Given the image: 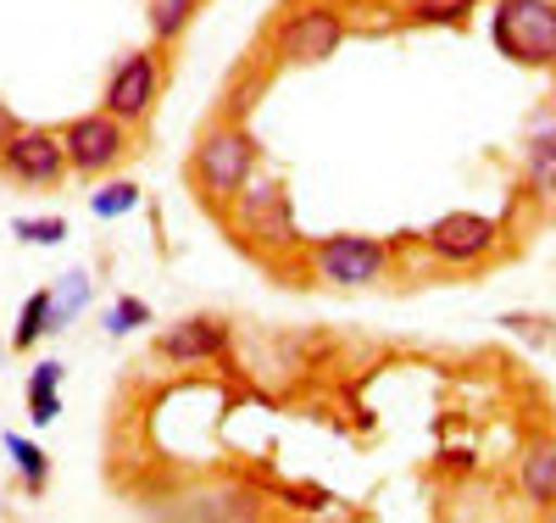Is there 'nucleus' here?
<instances>
[{"label": "nucleus", "instance_id": "4468645a", "mask_svg": "<svg viewBox=\"0 0 556 523\" xmlns=\"http://www.w3.org/2000/svg\"><path fill=\"white\" fill-rule=\"evenodd\" d=\"M206 0H146V34L162 45V51H173V45L195 28Z\"/></svg>", "mask_w": 556, "mask_h": 523}, {"label": "nucleus", "instance_id": "9d476101", "mask_svg": "<svg viewBox=\"0 0 556 523\" xmlns=\"http://www.w3.org/2000/svg\"><path fill=\"white\" fill-rule=\"evenodd\" d=\"M156 357L167 368H201V362H223L228 357V323L212 317V312H190L167 323L156 335Z\"/></svg>", "mask_w": 556, "mask_h": 523}, {"label": "nucleus", "instance_id": "6ab92c4d", "mask_svg": "<svg viewBox=\"0 0 556 523\" xmlns=\"http://www.w3.org/2000/svg\"><path fill=\"white\" fill-rule=\"evenodd\" d=\"M139 207H146V189H139L134 178H112L101 189H89V212H96L101 223H117V217H128Z\"/></svg>", "mask_w": 556, "mask_h": 523}, {"label": "nucleus", "instance_id": "f257e3e1", "mask_svg": "<svg viewBox=\"0 0 556 523\" xmlns=\"http://www.w3.org/2000/svg\"><path fill=\"white\" fill-rule=\"evenodd\" d=\"M256 167H262V139L245 123H235V117H212L201 128V139H195L190 162H184V184L195 189L201 207H212L223 217L228 201L256 178Z\"/></svg>", "mask_w": 556, "mask_h": 523}, {"label": "nucleus", "instance_id": "b1692460", "mask_svg": "<svg viewBox=\"0 0 556 523\" xmlns=\"http://www.w3.org/2000/svg\"><path fill=\"white\" fill-rule=\"evenodd\" d=\"M17 128H23V117H17V112H12L7 101H0V146H7V139H12Z\"/></svg>", "mask_w": 556, "mask_h": 523}, {"label": "nucleus", "instance_id": "1a4fd4ad", "mask_svg": "<svg viewBox=\"0 0 556 523\" xmlns=\"http://www.w3.org/2000/svg\"><path fill=\"white\" fill-rule=\"evenodd\" d=\"M73 173L67 146H62V128H17L7 146H0V178H12L23 189H56Z\"/></svg>", "mask_w": 556, "mask_h": 523}, {"label": "nucleus", "instance_id": "9b49d317", "mask_svg": "<svg viewBox=\"0 0 556 523\" xmlns=\"http://www.w3.org/2000/svg\"><path fill=\"white\" fill-rule=\"evenodd\" d=\"M523 184L545 217H556V107H534L523 123Z\"/></svg>", "mask_w": 556, "mask_h": 523}, {"label": "nucleus", "instance_id": "f8f14e48", "mask_svg": "<svg viewBox=\"0 0 556 523\" xmlns=\"http://www.w3.org/2000/svg\"><path fill=\"white\" fill-rule=\"evenodd\" d=\"M167 518H212V523H228V518H262V496L245 490V485H217V490H195V496H178L162 507Z\"/></svg>", "mask_w": 556, "mask_h": 523}, {"label": "nucleus", "instance_id": "ddd939ff", "mask_svg": "<svg viewBox=\"0 0 556 523\" xmlns=\"http://www.w3.org/2000/svg\"><path fill=\"white\" fill-rule=\"evenodd\" d=\"M518 485H523V496L534 501V512H556V435H534V440H523Z\"/></svg>", "mask_w": 556, "mask_h": 523}, {"label": "nucleus", "instance_id": "5701e85b", "mask_svg": "<svg viewBox=\"0 0 556 523\" xmlns=\"http://www.w3.org/2000/svg\"><path fill=\"white\" fill-rule=\"evenodd\" d=\"M12 234L23 246H62L67 240V217H17Z\"/></svg>", "mask_w": 556, "mask_h": 523}, {"label": "nucleus", "instance_id": "4be33fe9", "mask_svg": "<svg viewBox=\"0 0 556 523\" xmlns=\"http://www.w3.org/2000/svg\"><path fill=\"white\" fill-rule=\"evenodd\" d=\"M146 323H156V312H151V301H139V296H117L106 307V317H101V328H106L112 340L134 335V328H146Z\"/></svg>", "mask_w": 556, "mask_h": 523}, {"label": "nucleus", "instance_id": "f03ea898", "mask_svg": "<svg viewBox=\"0 0 556 523\" xmlns=\"http://www.w3.org/2000/svg\"><path fill=\"white\" fill-rule=\"evenodd\" d=\"M223 223H228V234L256 257V262H267V267H285L290 257H306V234H301V223H295V207H290V189H285V178H251L235 201H228V212H223Z\"/></svg>", "mask_w": 556, "mask_h": 523}, {"label": "nucleus", "instance_id": "a211bd4d", "mask_svg": "<svg viewBox=\"0 0 556 523\" xmlns=\"http://www.w3.org/2000/svg\"><path fill=\"white\" fill-rule=\"evenodd\" d=\"M96 301V278H89L84 267H73V273H62L56 278V290H51V328L62 335L67 323H78V312Z\"/></svg>", "mask_w": 556, "mask_h": 523}, {"label": "nucleus", "instance_id": "dca6fc26", "mask_svg": "<svg viewBox=\"0 0 556 523\" xmlns=\"http://www.w3.org/2000/svg\"><path fill=\"white\" fill-rule=\"evenodd\" d=\"M0 446H7V457H12V468H17V480H23V490L28 496H45L51 490V457H45L28 435H0Z\"/></svg>", "mask_w": 556, "mask_h": 523}, {"label": "nucleus", "instance_id": "412c9836", "mask_svg": "<svg viewBox=\"0 0 556 523\" xmlns=\"http://www.w3.org/2000/svg\"><path fill=\"white\" fill-rule=\"evenodd\" d=\"M495 323H501L513 340H523L529 351H551V346H556V323H551L545 312H501Z\"/></svg>", "mask_w": 556, "mask_h": 523}, {"label": "nucleus", "instance_id": "20e7f679", "mask_svg": "<svg viewBox=\"0 0 556 523\" xmlns=\"http://www.w3.org/2000/svg\"><path fill=\"white\" fill-rule=\"evenodd\" d=\"M401 240H374V234H323L306 246V267L329 290H374L395 273Z\"/></svg>", "mask_w": 556, "mask_h": 523}, {"label": "nucleus", "instance_id": "39448f33", "mask_svg": "<svg viewBox=\"0 0 556 523\" xmlns=\"http://www.w3.org/2000/svg\"><path fill=\"white\" fill-rule=\"evenodd\" d=\"M490 45L513 67L551 73L556 67V0H495Z\"/></svg>", "mask_w": 556, "mask_h": 523}, {"label": "nucleus", "instance_id": "7ed1b4c3", "mask_svg": "<svg viewBox=\"0 0 556 523\" xmlns=\"http://www.w3.org/2000/svg\"><path fill=\"white\" fill-rule=\"evenodd\" d=\"M351 34L345 0H290L267 28V57L273 67H323L340 57V45Z\"/></svg>", "mask_w": 556, "mask_h": 523}, {"label": "nucleus", "instance_id": "423d86ee", "mask_svg": "<svg viewBox=\"0 0 556 523\" xmlns=\"http://www.w3.org/2000/svg\"><path fill=\"white\" fill-rule=\"evenodd\" d=\"M162 73H167V62H162V45L151 39V45H134V51H123L117 62H112V73H106V89H101V107L112 112V117H123V123H151V112H156V101H162Z\"/></svg>", "mask_w": 556, "mask_h": 523}, {"label": "nucleus", "instance_id": "aec40b11", "mask_svg": "<svg viewBox=\"0 0 556 523\" xmlns=\"http://www.w3.org/2000/svg\"><path fill=\"white\" fill-rule=\"evenodd\" d=\"M45 335H56L51 328V290H34L23 307H17V328H12V351H34Z\"/></svg>", "mask_w": 556, "mask_h": 523}, {"label": "nucleus", "instance_id": "2eb2a0df", "mask_svg": "<svg viewBox=\"0 0 556 523\" xmlns=\"http://www.w3.org/2000/svg\"><path fill=\"white\" fill-rule=\"evenodd\" d=\"M62 362H39L28 373V418H34V429H45V423H56L62 418Z\"/></svg>", "mask_w": 556, "mask_h": 523}, {"label": "nucleus", "instance_id": "6e6552de", "mask_svg": "<svg viewBox=\"0 0 556 523\" xmlns=\"http://www.w3.org/2000/svg\"><path fill=\"white\" fill-rule=\"evenodd\" d=\"M417 246L445 267H479L501 257V223L484 212H445L417 234Z\"/></svg>", "mask_w": 556, "mask_h": 523}, {"label": "nucleus", "instance_id": "f3484780", "mask_svg": "<svg viewBox=\"0 0 556 523\" xmlns=\"http://www.w3.org/2000/svg\"><path fill=\"white\" fill-rule=\"evenodd\" d=\"M479 12V0H401V23L412 28H462Z\"/></svg>", "mask_w": 556, "mask_h": 523}, {"label": "nucleus", "instance_id": "393cba45", "mask_svg": "<svg viewBox=\"0 0 556 523\" xmlns=\"http://www.w3.org/2000/svg\"><path fill=\"white\" fill-rule=\"evenodd\" d=\"M551 107H556V67H551Z\"/></svg>", "mask_w": 556, "mask_h": 523}, {"label": "nucleus", "instance_id": "0eeeda50", "mask_svg": "<svg viewBox=\"0 0 556 523\" xmlns=\"http://www.w3.org/2000/svg\"><path fill=\"white\" fill-rule=\"evenodd\" d=\"M62 146H67V162H73L78 178H106L134 157V123L112 117L106 107L84 112V117L62 123Z\"/></svg>", "mask_w": 556, "mask_h": 523}]
</instances>
